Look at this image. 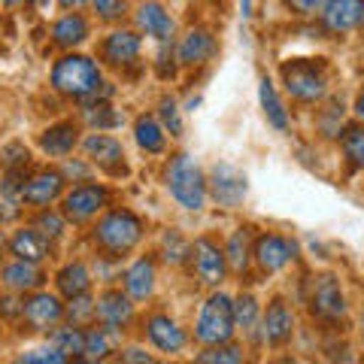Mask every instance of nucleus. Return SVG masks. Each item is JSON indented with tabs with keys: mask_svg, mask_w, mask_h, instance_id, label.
<instances>
[{
	"mask_svg": "<svg viewBox=\"0 0 364 364\" xmlns=\"http://www.w3.org/2000/svg\"><path fill=\"white\" fill-rule=\"evenodd\" d=\"M340 146H343V158L349 170H364V122L340 134Z\"/></svg>",
	"mask_w": 364,
	"mask_h": 364,
	"instance_id": "72a5a7b5",
	"label": "nucleus"
},
{
	"mask_svg": "<svg viewBox=\"0 0 364 364\" xmlns=\"http://www.w3.org/2000/svg\"><path fill=\"white\" fill-rule=\"evenodd\" d=\"M79 146V124L76 122H55L40 134V149L49 158H67Z\"/></svg>",
	"mask_w": 364,
	"mask_h": 364,
	"instance_id": "b1692460",
	"label": "nucleus"
},
{
	"mask_svg": "<svg viewBox=\"0 0 364 364\" xmlns=\"http://www.w3.org/2000/svg\"><path fill=\"white\" fill-rule=\"evenodd\" d=\"M134 25H136V31L152 37L155 43H170L176 33L173 16H170L167 6L158 4V0H143V4L134 9Z\"/></svg>",
	"mask_w": 364,
	"mask_h": 364,
	"instance_id": "a211bd4d",
	"label": "nucleus"
},
{
	"mask_svg": "<svg viewBox=\"0 0 364 364\" xmlns=\"http://www.w3.org/2000/svg\"><path fill=\"white\" fill-rule=\"evenodd\" d=\"M134 140L146 155H164V149H167V131H164V124L158 122V116H152V112L136 116Z\"/></svg>",
	"mask_w": 364,
	"mask_h": 364,
	"instance_id": "cd10ccee",
	"label": "nucleus"
},
{
	"mask_svg": "<svg viewBox=\"0 0 364 364\" xmlns=\"http://www.w3.org/2000/svg\"><path fill=\"white\" fill-rule=\"evenodd\" d=\"M21 4V0H6V6H18Z\"/></svg>",
	"mask_w": 364,
	"mask_h": 364,
	"instance_id": "4d7b16f0",
	"label": "nucleus"
},
{
	"mask_svg": "<svg viewBox=\"0 0 364 364\" xmlns=\"http://www.w3.org/2000/svg\"><path fill=\"white\" fill-rule=\"evenodd\" d=\"M234 298H228L225 291H213L203 301L198 322H195V340L203 346H215V343H228L234 340Z\"/></svg>",
	"mask_w": 364,
	"mask_h": 364,
	"instance_id": "39448f33",
	"label": "nucleus"
},
{
	"mask_svg": "<svg viewBox=\"0 0 364 364\" xmlns=\"http://www.w3.org/2000/svg\"><path fill=\"white\" fill-rule=\"evenodd\" d=\"M122 361H146L149 364L152 355L146 349H140V346H128V349H122Z\"/></svg>",
	"mask_w": 364,
	"mask_h": 364,
	"instance_id": "8fccbe9b",
	"label": "nucleus"
},
{
	"mask_svg": "<svg viewBox=\"0 0 364 364\" xmlns=\"http://www.w3.org/2000/svg\"><path fill=\"white\" fill-rule=\"evenodd\" d=\"M195 361H200V364H240V361H246V349L228 340V343H215V346H207L203 352H198Z\"/></svg>",
	"mask_w": 364,
	"mask_h": 364,
	"instance_id": "f704fd0d",
	"label": "nucleus"
},
{
	"mask_svg": "<svg viewBox=\"0 0 364 364\" xmlns=\"http://www.w3.org/2000/svg\"><path fill=\"white\" fill-rule=\"evenodd\" d=\"M82 152L97 170H104L107 176H124L128 164H124V149L122 143L107 131H91L82 140Z\"/></svg>",
	"mask_w": 364,
	"mask_h": 364,
	"instance_id": "9d476101",
	"label": "nucleus"
},
{
	"mask_svg": "<svg viewBox=\"0 0 364 364\" xmlns=\"http://www.w3.org/2000/svg\"><path fill=\"white\" fill-rule=\"evenodd\" d=\"M240 16H243V18L252 16V0H240Z\"/></svg>",
	"mask_w": 364,
	"mask_h": 364,
	"instance_id": "5fc2aeb1",
	"label": "nucleus"
},
{
	"mask_svg": "<svg viewBox=\"0 0 364 364\" xmlns=\"http://www.w3.org/2000/svg\"><path fill=\"white\" fill-rule=\"evenodd\" d=\"M215 52H219V43H215L213 31L191 28L176 46V61L179 67H203L207 61L215 58Z\"/></svg>",
	"mask_w": 364,
	"mask_h": 364,
	"instance_id": "6ab92c4d",
	"label": "nucleus"
},
{
	"mask_svg": "<svg viewBox=\"0 0 364 364\" xmlns=\"http://www.w3.org/2000/svg\"><path fill=\"white\" fill-rule=\"evenodd\" d=\"M158 122L164 124V131L170 136H182V116H179V104L173 97H161V104H158Z\"/></svg>",
	"mask_w": 364,
	"mask_h": 364,
	"instance_id": "ea45409f",
	"label": "nucleus"
},
{
	"mask_svg": "<svg viewBox=\"0 0 364 364\" xmlns=\"http://www.w3.org/2000/svg\"><path fill=\"white\" fill-rule=\"evenodd\" d=\"M9 252L21 261H33V264H40L52 255V240L46 237L40 228H18V231L9 237Z\"/></svg>",
	"mask_w": 364,
	"mask_h": 364,
	"instance_id": "412c9836",
	"label": "nucleus"
},
{
	"mask_svg": "<svg viewBox=\"0 0 364 364\" xmlns=\"http://www.w3.org/2000/svg\"><path fill=\"white\" fill-rule=\"evenodd\" d=\"M258 100H261V112H264L270 128L286 134L291 128V119H289V109H286V104H282V97H279V91H277V85H273L270 76L258 79Z\"/></svg>",
	"mask_w": 364,
	"mask_h": 364,
	"instance_id": "a878e982",
	"label": "nucleus"
},
{
	"mask_svg": "<svg viewBox=\"0 0 364 364\" xmlns=\"http://www.w3.org/2000/svg\"><path fill=\"white\" fill-rule=\"evenodd\" d=\"M55 289H58L61 298H76V294L91 291V270L82 264V261H70L64 264L58 273H55Z\"/></svg>",
	"mask_w": 364,
	"mask_h": 364,
	"instance_id": "c756f323",
	"label": "nucleus"
},
{
	"mask_svg": "<svg viewBox=\"0 0 364 364\" xmlns=\"http://www.w3.org/2000/svg\"><path fill=\"white\" fill-rule=\"evenodd\" d=\"M21 301H25V298H21ZM21 301L18 298H4V301H0V313L9 316V318L21 316Z\"/></svg>",
	"mask_w": 364,
	"mask_h": 364,
	"instance_id": "3c124183",
	"label": "nucleus"
},
{
	"mask_svg": "<svg viewBox=\"0 0 364 364\" xmlns=\"http://www.w3.org/2000/svg\"><path fill=\"white\" fill-rule=\"evenodd\" d=\"M18 361H25V364H64V361H70L64 355L61 349H55L52 343L46 346V349H33V352H25Z\"/></svg>",
	"mask_w": 364,
	"mask_h": 364,
	"instance_id": "c03bdc74",
	"label": "nucleus"
},
{
	"mask_svg": "<svg viewBox=\"0 0 364 364\" xmlns=\"http://www.w3.org/2000/svg\"><path fill=\"white\" fill-rule=\"evenodd\" d=\"M255 228H237V231L228 237V243H225V258H228V270H234V273H243L249 270V264H252V243H255Z\"/></svg>",
	"mask_w": 364,
	"mask_h": 364,
	"instance_id": "c85d7f7f",
	"label": "nucleus"
},
{
	"mask_svg": "<svg viewBox=\"0 0 364 364\" xmlns=\"http://www.w3.org/2000/svg\"><path fill=\"white\" fill-rule=\"evenodd\" d=\"M21 200H13V198H0V225H6V222H16L18 215H21V207H18Z\"/></svg>",
	"mask_w": 364,
	"mask_h": 364,
	"instance_id": "09e8293b",
	"label": "nucleus"
},
{
	"mask_svg": "<svg viewBox=\"0 0 364 364\" xmlns=\"http://www.w3.org/2000/svg\"><path fill=\"white\" fill-rule=\"evenodd\" d=\"M146 225L134 210L124 207H107L97 215L95 228H91V243L100 249V255L107 258H124L131 255L143 240Z\"/></svg>",
	"mask_w": 364,
	"mask_h": 364,
	"instance_id": "f257e3e1",
	"label": "nucleus"
},
{
	"mask_svg": "<svg viewBox=\"0 0 364 364\" xmlns=\"http://www.w3.org/2000/svg\"><path fill=\"white\" fill-rule=\"evenodd\" d=\"M306 304H310V313L325 318V322H337V318L346 316V294L334 273H318V277H313Z\"/></svg>",
	"mask_w": 364,
	"mask_h": 364,
	"instance_id": "6e6552de",
	"label": "nucleus"
},
{
	"mask_svg": "<svg viewBox=\"0 0 364 364\" xmlns=\"http://www.w3.org/2000/svg\"><path fill=\"white\" fill-rule=\"evenodd\" d=\"M21 318H25L28 331H49L58 322H64V304L58 294L49 291H28V298L21 301Z\"/></svg>",
	"mask_w": 364,
	"mask_h": 364,
	"instance_id": "9b49d317",
	"label": "nucleus"
},
{
	"mask_svg": "<svg viewBox=\"0 0 364 364\" xmlns=\"http://www.w3.org/2000/svg\"><path fill=\"white\" fill-rule=\"evenodd\" d=\"M207 191H210V198L219 203V207L234 210V207H240V203L246 200L249 182H246L243 170H237L234 164L219 161V164H213L210 176H207Z\"/></svg>",
	"mask_w": 364,
	"mask_h": 364,
	"instance_id": "1a4fd4ad",
	"label": "nucleus"
},
{
	"mask_svg": "<svg viewBox=\"0 0 364 364\" xmlns=\"http://www.w3.org/2000/svg\"><path fill=\"white\" fill-rule=\"evenodd\" d=\"M25 167H9L4 179H0V198H13V200H21V188H25Z\"/></svg>",
	"mask_w": 364,
	"mask_h": 364,
	"instance_id": "79ce46f5",
	"label": "nucleus"
},
{
	"mask_svg": "<svg viewBox=\"0 0 364 364\" xmlns=\"http://www.w3.org/2000/svg\"><path fill=\"white\" fill-rule=\"evenodd\" d=\"M316 128H318V134H322V136H328V140L340 136V128H343V104H331V109L318 112Z\"/></svg>",
	"mask_w": 364,
	"mask_h": 364,
	"instance_id": "a19ab883",
	"label": "nucleus"
},
{
	"mask_svg": "<svg viewBox=\"0 0 364 364\" xmlns=\"http://www.w3.org/2000/svg\"><path fill=\"white\" fill-rule=\"evenodd\" d=\"M188 261H191V267H195V277L200 286L219 289L228 277L225 246H219V240H213V237H198V240L191 243Z\"/></svg>",
	"mask_w": 364,
	"mask_h": 364,
	"instance_id": "0eeeda50",
	"label": "nucleus"
},
{
	"mask_svg": "<svg viewBox=\"0 0 364 364\" xmlns=\"http://www.w3.org/2000/svg\"><path fill=\"white\" fill-rule=\"evenodd\" d=\"M282 6H286L291 16H298V18H313V16L322 13L325 0H282Z\"/></svg>",
	"mask_w": 364,
	"mask_h": 364,
	"instance_id": "a18cd8bd",
	"label": "nucleus"
},
{
	"mask_svg": "<svg viewBox=\"0 0 364 364\" xmlns=\"http://www.w3.org/2000/svg\"><path fill=\"white\" fill-rule=\"evenodd\" d=\"M109 207V188L100 186V182H76V186L61 195V215L67 219V225H88L95 222L100 213Z\"/></svg>",
	"mask_w": 364,
	"mask_h": 364,
	"instance_id": "423d86ee",
	"label": "nucleus"
},
{
	"mask_svg": "<svg viewBox=\"0 0 364 364\" xmlns=\"http://www.w3.org/2000/svg\"><path fill=\"white\" fill-rule=\"evenodd\" d=\"M176 67H179V61H176V52H173V40H170V43H158V61H155L158 76L170 79L176 73Z\"/></svg>",
	"mask_w": 364,
	"mask_h": 364,
	"instance_id": "37998d69",
	"label": "nucleus"
},
{
	"mask_svg": "<svg viewBox=\"0 0 364 364\" xmlns=\"http://www.w3.org/2000/svg\"><path fill=\"white\" fill-rule=\"evenodd\" d=\"M31 4L37 6V9H49V6H52V0H31Z\"/></svg>",
	"mask_w": 364,
	"mask_h": 364,
	"instance_id": "6e6d98bb",
	"label": "nucleus"
},
{
	"mask_svg": "<svg viewBox=\"0 0 364 364\" xmlns=\"http://www.w3.org/2000/svg\"><path fill=\"white\" fill-rule=\"evenodd\" d=\"M164 182H167V191L182 210L188 213H198L207 207V173L200 170V164L195 161L191 155L179 152L167 161V170H164Z\"/></svg>",
	"mask_w": 364,
	"mask_h": 364,
	"instance_id": "7ed1b4c3",
	"label": "nucleus"
},
{
	"mask_svg": "<svg viewBox=\"0 0 364 364\" xmlns=\"http://www.w3.org/2000/svg\"><path fill=\"white\" fill-rule=\"evenodd\" d=\"M294 255H298V246L282 234H258L255 243H252V261L264 273L286 270L294 261Z\"/></svg>",
	"mask_w": 364,
	"mask_h": 364,
	"instance_id": "4468645a",
	"label": "nucleus"
},
{
	"mask_svg": "<svg viewBox=\"0 0 364 364\" xmlns=\"http://www.w3.org/2000/svg\"><path fill=\"white\" fill-rule=\"evenodd\" d=\"M82 122L91 131H116L122 128L124 116L109 100H97V104H82Z\"/></svg>",
	"mask_w": 364,
	"mask_h": 364,
	"instance_id": "2f4dec72",
	"label": "nucleus"
},
{
	"mask_svg": "<svg viewBox=\"0 0 364 364\" xmlns=\"http://www.w3.org/2000/svg\"><path fill=\"white\" fill-rule=\"evenodd\" d=\"M33 228H40V231L49 237V240H58V237L67 231V219L61 215V210H49V207H43L40 215H37V222H33Z\"/></svg>",
	"mask_w": 364,
	"mask_h": 364,
	"instance_id": "58836bf2",
	"label": "nucleus"
},
{
	"mask_svg": "<svg viewBox=\"0 0 364 364\" xmlns=\"http://www.w3.org/2000/svg\"><path fill=\"white\" fill-rule=\"evenodd\" d=\"M122 346V331H112V328L91 322L85 325V346H82V361H104L112 352H119Z\"/></svg>",
	"mask_w": 364,
	"mask_h": 364,
	"instance_id": "393cba45",
	"label": "nucleus"
},
{
	"mask_svg": "<svg viewBox=\"0 0 364 364\" xmlns=\"http://www.w3.org/2000/svg\"><path fill=\"white\" fill-rule=\"evenodd\" d=\"M361 334H364V328H361Z\"/></svg>",
	"mask_w": 364,
	"mask_h": 364,
	"instance_id": "13d9d810",
	"label": "nucleus"
},
{
	"mask_svg": "<svg viewBox=\"0 0 364 364\" xmlns=\"http://www.w3.org/2000/svg\"><path fill=\"white\" fill-rule=\"evenodd\" d=\"M282 85L298 104H322L328 95V64L322 58H294L279 67Z\"/></svg>",
	"mask_w": 364,
	"mask_h": 364,
	"instance_id": "20e7f679",
	"label": "nucleus"
},
{
	"mask_svg": "<svg viewBox=\"0 0 364 364\" xmlns=\"http://www.w3.org/2000/svg\"><path fill=\"white\" fill-rule=\"evenodd\" d=\"M52 88L61 97L70 100H85L91 91H97L104 85V73L100 64L91 55H79V52H67L58 61L52 64Z\"/></svg>",
	"mask_w": 364,
	"mask_h": 364,
	"instance_id": "f03ea898",
	"label": "nucleus"
},
{
	"mask_svg": "<svg viewBox=\"0 0 364 364\" xmlns=\"http://www.w3.org/2000/svg\"><path fill=\"white\" fill-rule=\"evenodd\" d=\"M322 25L331 33H349L364 25V0H325Z\"/></svg>",
	"mask_w": 364,
	"mask_h": 364,
	"instance_id": "aec40b11",
	"label": "nucleus"
},
{
	"mask_svg": "<svg viewBox=\"0 0 364 364\" xmlns=\"http://www.w3.org/2000/svg\"><path fill=\"white\" fill-rule=\"evenodd\" d=\"M161 255H164L167 264L179 267V264H186V261H188V255H191V243H188L179 231H167V234L161 237Z\"/></svg>",
	"mask_w": 364,
	"mask_h": 364,
	"instance_id": "c9c22d12",
	"label": "nucleus"
},
{
	"mask_svg": "<svg viewBox=\"0 0 364 364\" xmlns=\"http://www.w3.org/2000/svg\"><path fill=\"white\" fill-rule=\"evenodd\" d=\"M140 49H143V37L140 31H131V28H116L109 31L104 40L97 46V55L107 67H131L136 58H140Z\"/></svg>",
	"mask_w": 364,
	"mask_h": 364,
	"instance_id": "ddd939ff",
	"label": "nucleus"
},
{
	"mask_svg": "<svg viewBox=\"0 0 364 364\" xmlns=\"http://www.w3.org/2000/svg\"><path fill=\"white\" fill-rule=\"evenodd\" d=\"M0 282L9 289V291H16V294H28V291H37V289H43V282H46V277H43V270H40V264H33V261H21V258H16V261H9V264L0 270Z\"/></svg>",
	"mask_w": 364,
	"mask_h": 364,
	"instance_id": "5701e85b",
	"label": "nucleus"
},
{
	"mask_svg": "<svg viewBox=\"0 0 364 364\" xmlns=\"http://www.w3.org/2000/svg\"><path fill=\"white\" fill-rule=\"evenodd\" d=\"M136 318L134 298L122 289H104L95 301V322L112 328V331H128Z\"/></svg>",
	"mask_w": 364,
	"mask_h": 364,
	"instance_id": "f8f14e48",
	"label": "nucleus"
},
{
	"mask_svg": "<svg viewBox=\"0 0 364 364\" xmlns=\"http://www.w3.org/2000/svg\"><path fill=\"white\" fill-rule=\"evenodd\" d=\"M143 331H146V340H149L158 352H167V355H179V352L188 346V334L182 331V325L176 318H170L167 313H149L143 322Z\"/></svg>",
	"mask_w": 364,
	"mask_h": 364,
	"instance_id": "2eb2a0df",
	"label": "nucleus"
},
{
	"mask_svg": "<svg viewBox=\"0 0 364 364\" xmlns=\"http://www.w3.org/2000/svg\"><path fill=\"white\" fill-rule=\"evenodd\" d=\"M49 343L55 349H61L67 358H82V346H85V328L82 325H73V322H67V325H55L49 328Z\"/></svg>",
	"mask_w": 364,
	"mask_h": 364,
	"instance_id": "7c9ffc66",
	"label": "nucleus"
},
{
	"mask_svg": "<svg viewBox=\"0 0 364 364\" xmlns=\"http://www.w3.org/2000/svg\"><path fill=\"white\" fill-rule=\"evenodd\" d=\"M31 161V152L25 143H6L4 146V167H25Z\"/></svg>",
	"mask_w": 364,
	"mask_h": 364,
	"instance_id": "49530a36",
	"label": "nucleus"
},
{
	"mask_svg": "<svg viewBox=\"0 0 364 364\" xmlns=\"http://www.w3.org/2000/svg\"><path fill=\"white\" fill-rule=\"evenodd\" d=\"M91 4V0H58V6L64 9V13H79V9H85Z\"/></svg>",
	"mask_w": 364,
	"mask_h": 364,
	"instance_id": "603ef678",
	"label": "nucleus"
},
{
	"mask_svg": "<svg viewBox=\"0 0 364 364\" xmlns=\"http://www.w3.org/2000/svg\"><path fill=\"white\" fill-rule=\"evenodd\" d=\"M91 9L104 25H119L128 16V0H91Z\"/></svg>",
	"mask_w": 364,
	"mask_h": 364,
	"instance_id": "4c0bfd02",
	"label": "nucleus"
},
{
	"mask_svg": "<svg viewBox=\"0 0 364 364\" xmlns=\"http://www.w3.org/2000/svg\"><path fill=\"white\" fill-rule=\"evenodd\" d=\"M88 18L85 16H79V13H64L58 21L52 25V43L58 46V49H67V52H73L76 46H82L88 40Z\"/></svg>",
	"mask_w": 364,
	"mask_h": 364,
	"instance_id": "bb28decb",
	"label": "nucleus"
},
{
	"mask_svg": "<svg viewBox=\"0 0 364 364\" xmlns=\"http://www.w3.org/2000/svg\"><path fill=\"white\" fill-rule=\"evenodd\" d=\"M355 116H358V122H364V88L358 91V97H355Z\"/></svg>",
	"mask_w": 364,
	"mask_h": 364,
	"instance_id": "864d4df0",
	"label": "nucleus"
},
{
	"mask_svg": "<svg viewBox=\"0 0 364 364\" xmlns=\"http://www.w3.org/2000/svg\"><path fill=\"white\" fill-rule=\"evenodd\" d=\"M122 279H124V291H128L134 301H149L158 286V267L149 255H143L124 270Z\"/></svg>",
	"mask_w": 364,
	"mask_h": 364,
	"instance_id": "4be33fe9",
	"label": "nucleus"
},
{
	"mask_svg": "<svg viewBox=\"0 0 364 364\" xmlns=\"http://www.w3.org/2000/svg\"><path fill=\"white\" fill-rule=\"evenodd\" d=\"M294 337V313L282 298H273L261 316V340L273 349H282Z\"/></svg>",
	"mask_w": 364,
	"mask_h": 364,
	"instance_id": "f3484780",
	"label": "nucleus"
},
{
	"mask_svg": "<svg viewBox=\"0 0 364 364\" xmlns=\"http://www.w3.org/2000/svg\"><path fill=\"white\" fill-rule=\"evenodd\" d=\"M91 167H95V164H91L88 158H85V161H79V158H76V161H70V158H67L64 167H61V173H64V179L85 182V179H91Z\"/></svg>",
	"mask_w": 364,
	"mask_h": 364,
	"instance_id": "de8ad7c7",
	"label": "nucleus"
},
{
	"mask_svg": "<svg viewBox=\"0 0 364 364\" xmlns=\"http://www.w3.org/2000/svg\"><path fill=\"white\" fill-rule=\"evenodd\" d=\"M234 325L237 331H243L246 337H255L261 334V306L255 301V294H240L234 298Z\"/></svg>",
	"mask_w": 364,
	"mask_h": 364,
	"instance_id": "473e14b6",
	"label": "nucleus"
},
{
	"mask_svg": "<svg viewBox=\"0 0 364 364\" xmlns=\"http://www.w3.org/2000/svg\"><path fill=\"white\" fill-rule=\"evenodd\" d=\"M64 173L61 170H37V173H31L25 179V188H21V203H28V207H52L55 200H58L64 195Z\"/></svg>",
	"mask_w": 364,
	"mask_h": 364,
	"instance_id": "dca6fc26",
	"label": "nucleus"
},
{
	"mask_svg": "<svg viewBox=\"0 0 364 364\" xmlns=\"http://www.w3.org/2000/svg\"><path fill=\"white\" fill-rule=\"evenodd\" d=\"M95 301L91 294H76V298H70V304H64V318H70L73 325H91L95 322Z\"/></svg>",
	"mask_w": 364,
	"mask_h": 364,
	"instance_id": "e433bc0d",
	"label": "nucleus"
}]
</instances>
